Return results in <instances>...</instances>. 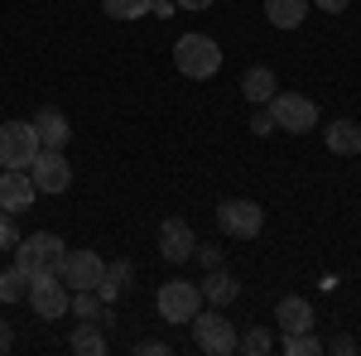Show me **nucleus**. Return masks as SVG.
<instances>
[{"label": "nucleus", "instance_id": "1", "mask_svg": "<svg viewBox=\"0 0 361 356\" xmlns=\"http://www.w3.org/2000/svg\"><path fill=\"white\" fill-rule=\"evenodd\" d=\"M173 68H178L183 78H193V82H207V78H217V68H222V44H217L212 34H178V44H173Z\"/></svg>", "mask_w": 361, "mask_h": 356}, {"label": "nucleus", "instance_id": "2", "mask_svg": "<svg viewBox=\"0 0 361 356\" xmlns=\"http://www.w3.org/2000/svg\"><path fill=\"white\" fill-rule=\"evenodd\" d=\"M202 303L207 299H202V289H197L193 279H164L159 294H154V308H159L164 323H193Z\"/></svg>", "mask_w": 361, "mask_h": 356}, {"label": "nucleus", "instance_id": "3", "mask_svg": "<svg viewBox=\"0 0 361 356\" xmlns=\"http://www.w3.org/2000/svg\"><path fill=\"white\" fill-rule=\"evenodd\" d=\"M63 236L58 231H34V236H25V241H15V265L29 274H58V260H63Z\"/></svg>", "mask_w": 361, "mask_h": 356}, {"label": "nucleus", "instance_id": "4", "mask_svg": "<svg viewBox=\"0 0 361 356\" xmlns=\"http://www.w3.org/2000/svg\"><path fill=\"white\" fill-rule=\"evenodd\" d=\"M39 130L29 121H5L0 125V168H29L39 159Z\"/></svg>", "mask_w": 361, "mask_h": 356}, {"label": "nucleus", "instance_id": "5", "mask_svg": "<svg viewBox=\"0 0 361 356\" xmlns=\"http://www.w3.org/2000/svg\"><path fill=\"white\" fill-rule=\"evenodd\" d=\"M193 337L207 356H231L236 352V328H231V318H226L222 308H197Z\"/></svg>", "mask_w": 361, "mask_h": 356}, {"label": "nucleus", "instance_id": "6", "mask_svg": "<svg viewBox=\"0 0 361 356\" xmlns=\"http://www.w3.org/2000/svg\"><path fill=\"white\" fill-rule=\"evenodd\" d=\"M270 116H275V130H289V135H304V130L318 125V106L308 97H299V92H275Z\"/></svg>", "mask_w": 361, "mask_h": 356}, {"label": "nucleus", "instance_id": "7", "mask_svg": "<svg viewBox=\"0 0 361 356\" xmlns=\"http://www.w3.org/2000/svg\"><path fill=\"white\" fill-rule=\"evenodd\" d=\"M217 226H222L226 236L250 241V236H260V226H265V207L250 202V197H226V202H217Z\"/></svg>", "mask_w": 361, "mask_h": 356}, {"label": "nucleus", "instance_id": "8", "mask_svg": "<svg viewBox=\"0 0 361 356\" xmlns=\"http://www.w3.org/2000/svg\"><path fill=\"white\" fill-rule=\"evenodd\" d=\"M68 299H73V289H68L54 270L29 274V308H34L39 318H68Z\"/></svg>", "mask_w": 361, "mask_h": 356}, {"label": "nucleus", "instance_id": "9", "mask_svg": "<svg viewBox=\"0 0 361 356\" xmlns=\"http://www.w3.org/2000/svg\"><path fill=\"white\" fill-rule=\"evenodd\" d=\"M102 274H106V260L97 250H63V260H58V279L68 289H97Z\"/></svg>", "mask_w": 361, "mask_h": 356}, {"label": "nucleus", "instance_id": "10", "mask_svg": "<svg viewBox=\"0 0 361 356\" xmlns=\"http://www.w3.org/2000/svg\"><path fill=\"white\" fill-rule=\"evenodd\" d=\"M29 178L39 192H68L73 188V164L63 149H39V159L29 164Z\"/></svg>", "mask_w": 361, "mask_h": 356}, {"label": "nucleus", "instance_id": "11", "mask_svg": "<svg viewBox=\"0 0 361 356\" xmlns=\"http://www.w3.org/2000/svg\"><path fill=\"white\" fill-rule=\"evenodd\" d=\"M193 246H197L193 226H188L183 217H164V226H159V255H164L169 265H183V260H193Z\"/></svg>", "mask_w": 361, "mask_h": 356}, {"label": "nucleus", "instance_id": "12", "mask_svg": "<svg viewBox=\"0 0 361 356\" xmlns=\"http://www.w3.org/2000/svg\"><path fill=\"white\" fill-rule=\"evenodd\" d=\"M34 197H39V188H34L29 168H5V173H0V207H5V212H29Z\"/></svg>", "mask_w": 361, "mask_h": 356}, {"label": "nucleus", "instance_id": "13", "mask_svg": "<svg viewBox=\"0 0 361 356\" xmlns=\"http://www.w3.org/2000/svg\"><path fill=\"white\" fill-rule=\"evenodd\" d=\"M29 125L39 130V145H44V149H68V140H73V125H68V116L58 106H39Z\"/></svg>", "mask_w": 361, "mask_h": 356}, {"label": "nucleus", "instance_id": "14", "mask_svg": "<svg viewBox=\"0 0 361 356\" xmlns=\"http://www.w3.org/2000/svg\"><path fill=\"white\" fill-rule=\"evenodd\" d=\"M275 328H279V332H308V328H313V303L299 299V294L279 299V308H275Z\"/></svg>", "mask_w": 361, "mask_h": 356}, {"label": "nucleus", "instance_id": "15", "mask_svg": "<svg viewBox=\"0 0 361 356\" xmlns=\"http://www.w3.org/2000/svg\"><path fill=\"white\" fill-rule=\"evenodd\" d=\"M279 92L275 82V68H250L246 78H241V97H246L250 106H270V97Z\"/></svg>", "mask_w": 361, "mask_h": 356}, {"label": "nucleus", "instance_id": "16", "mask_svg": "<svg viewBox=\"0 0 361 356\" xmlns=\"http://www.w3.org/2000/svg\"><path fill=\"white\" fill-rule=\"evenodd\" d=\"M197 289H202V299L212 303V308H226V303L241 294V284H236V279H231V274H226L222 265H217V270H207V279H202Z\"/></svg>", "mask_w": 361, "mask_h": 356}, {"label": "nucleus", "instance_id": "17", "mask_svg": "<svg viewBox=\"0 0 361 356\" xmlns=\"http://www.w3.org/2000/svg\"><path fill=\"white\" fill-rule=\"evenodd\" d=\"M323 140H328L333 154H361V125H357V121H347V116L333 121V125L323 130Z\"/></svg>", "mask_w": 361, "mask_h": 356}, {"label": "nucleus", "instance_id": "18", "mask_svg": "<svg viewBox=\"0 0 361 356\" xmlns=\"http://www.w3.org/2000/svg\"><path fill=\"white\" fill-rule=\"evenodd\" d=\"M265 20L275 29H299L308 20V0H265Z\"/></svg>", "mask_w": 361, "mask_h": 356}, {"label": "nucleus", "instance_id": "19", "mask_svg": "<svg viewBox=\"0 0 361 356\" xmlns=\"http://www.w3.org/2000/svg\"><path fill=\"white\" fill-rule=\"evenodd\" d=\"M130 289V260H116V265H106V274H102V284H97V294H102V303H116L121 294Z\"/></svg>", "mask_w": 361, "mask_h": 356}, {"label": "nucleus", "instance_id": "20", "mask_svg": "<svg viewBox=\"0 0 361 356\" xmlns=\"http://www.w3.org/2000/svg\"><path fill=\"white\" fill-rule=\"evenodd\" d=\"M73 352H78V356H106V352H111V342L102 337L97 323H78V328H73Z\"/></svg>", "mask_w": 361, "mask_h": 356}, {"label": "nucleus", "instance_id": "21", "mask_svg": "<svg viewBox=\"0 0 361 356\" xmlns=\"http://www.w3.org/2000/svg\"><path fill=\"white\" fill-rule=\"evenodd\" d=\"M20 299H29V270L10 265L0 274V303H20Z\"/></svg>", "mask_w": 361, "mask_h": 356}, {"label": "nucleus", "instance_id": "22", "mask_svg": "<svg viewBox=\"0 0 361 356\" xmlns=\"http://www.w3.org/2000/svg\"><path fill=\"white\" fill-rule=\"evenodd\" d=\"M154 10V0H102V15L111 20H145Z\"/></svg>", "mask_w": 361, "mask_h": 356}, {"label": "nucleus", "instance_id": "23", "mask_svg": "<svg viewBox=\"0 0 361 356\" xmlns=\"http://www.w3.org/2000/svg\"><path fill=\"white\" fill-rule=\"evenodd\" d=\"M279 352H289V356H318V352H328V347H323V342L313 337V328H308V332H284Z\"/></svg>", "mask_w": 361, "mask_h": 356}, {"label": "nucleus", "instance_id": "24", "mask_svg": "<svg viewBox=\"0 0 361 356\" xmlns=\"http://www.w3.org/2000/svg\"><path fill=\"white\" fill-rule=\"evenodd\" d=\"M236 352H250V356L275 352V332H270V328H255V332H246V337H236Z\"/></svg>", "mask_w": 361, "mask_h": 356}, {"label": "nucleus", "instance_id": "25", "mask_svg": "<svg viewBox=\"0 0 361 356\" xmlns=\"http://www.w3.org/2000/svg\"><path fill=\"white\" fill-rule=\"evenodd\" d=\"M15 241H20V231H15V212L0 207V250H15Z\"/></svg>", "mask_w": 361, "mask_h": 356}, {"label": "nucleus", "instance_id": "26", "mask_svg": "<svg viewBox=\"0 0 361 356\" xmlns=\"http://www.w3.org/2000/svg\"><path fill=\"white\" fill-rule=\"evenodd\" d=\"M270 130H275V116H270V111L260 106L255 116H250V135H270Z\"/></svg>", "mask_w": 361, "mask_h": 356}, {"label": "nucleus", "instance_id": "27", "mask_svg": "<svg viewBox=\"0 0 361 356\" xmlns=\"http://www.w3.org/2000/svg\"><path fill=\"white\" fill-rule=\"evenodd\" d=\"M193 255L207 265V270H217V265H222V250H217V246H193Z\"/></svg>", "mask_w": 361, "mask_h": 356}, {"label": "nucleus", "instance_id": "28", "mask_svg": "<svg viewBox=\"0 0 361 356\" xmlns=\"http://www.w3.org/2000/svg\"><path fill=\"white\" fill-rule=\"evenodd\" d=\"M328 352H342V356H352V352H357V342H352V337H333V342H328Z\"/></svg>", "mask_w": 361, "mask_h": 356}, {"label": "nucleus", "instance_id": "29", "mask_svg": "<svg viewBox=\"0 0 361 356\" xmlns=\"http://www.w3.org/2000/svg\"><path fill=\"white\" fill-rule=\"evenodd\" d=\"M313 5H318V10H328V15H342L352 0H313Z\"/></svg>", "mask_w": 361, "mask_h": 356}, {"label": "nucleus", "instance_id": "30", "mask_svg": "<svg viewBox=\"0 0 361 356\" xmlns=\"http://www.w3.org/2000/svg\"><path fill=\"white\" fill-rule=\"evenodd\" d=\"M135 352H140V356H164V352H169V347H164V342H140Z\"/></svg>", "mask_w": 361, "mask_h": 356}, {"label": "nucleus", "instance_id": "31", "mask_svg": "<svg viewBox=\"0 0 361 356\" xmlns=\"http://www.w3.org/2000/svg\"><path fill=\"white\" fill-rule=\"evenodd\" d=\"M15 347V332H10V323H0V352H10Z\"/></svg>", "mask_w": 361, "mask_h": 356}, {"label": "nucleus", "instance_id": "32", "mask_svg": "<svg viewBox=\"0 0 361 356\" xmlns=\"http://www.w3.org/2000/svg\"><path fill=\"white\" fill-rule=\"evenodd\" d=\"M178 5H183V10H207L212 0H178Z\"/></svg>", "mask_w": 361, "mask_h": 356}]
</instances>
